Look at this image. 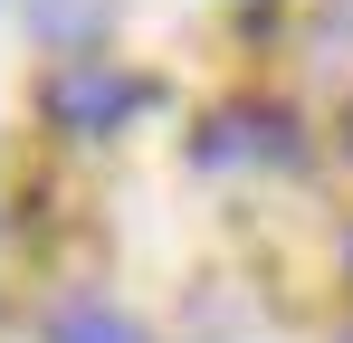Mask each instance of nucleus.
Returning <instances> with one entry per match:
<instances>
[{
    "mask_svg": "<svg viewBox=\"0 0 353 343\" xmlns=\"http://www.w3.org/2000/svg\"><path fill=\"white\" fill-rule=\"evenodd\" d=\"M134 105H153V86L105 67V57H77V67L48 76V124H67V134H115Z\"/></svg>",
    "mask_w": 353,
    "mask_h": 343,
    "instance_id": "f257e3e1",
    "label": "nucleus"
},
{
    "mask_svg": "<svg viewBox=\"0 0 353 343\" xmlns=\"http://www.w3.org/2000/svg\"><path fill=\"white\" fill-rule=\"evenodd\" d=\"M48 29H58V39H77V29H86V0H48Z\"/></svg>",
    "mask_w": 353,
    "mask_h": 343,
    "instance_id": "20e7f679",
    "label": "nucleus"
},
{
    "mask_svg": "<svg viewBox=\"0 0 353 343\" xmlns=\"http://www.w3.org/2000/svg\"><path fill=\"white\" fill-rule=\"evenodd\" d=\"M210 153H277V163H287L296 153V134H287V114H220V134H210Z\"/></svg>",
    "mask_w": 353,
    "mask_h": 343,
    "instance_id": "f03ea898",
    "label": "nucleus"
},
{
    "mask_svg": "<svg viewBox=\"0 0 353 343\" xmlns=\"http://www.w3.org/2000/svg\"><path fill=\"white\" fill-rule=\"evenodd\" d=\"M48 343H143V334L124 324L115 305H67L58 324H48Z\"/></svg>",
    "mask_w": 353,
    "mask_h": 343,
    "instance_id": "7ed1b4c3",
    "label": "nucleus"
},
{
    "mask_svg": "<svg viewBox=\"0 0 353 343\" xmlns=\"http://www.w3.org/2000/svg\"><path fill=\"white\" fill-rule=\"evenodd\" d=\"M344 343H353V334H344Z\"/></svg>",
    "mask_w": 353,
    "mask_h": 343,
    "instance_id": "39448f33",
    "label": "nucleus"
}]
</instances>
